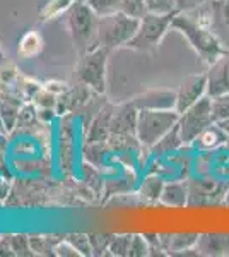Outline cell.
<instances>
[{
	"mask_svg": "<svg viewBox=\"0 0 229 257\" xmlns=\"http://www.w3.org/2000/svg\"><path fill=\"white\" fill-rule=\"evenodd\" d=\"M171 28L180 31L188 40L191 48L207 65H210L224 52L222 41L210 28L209 21L197 19L193 14H186V12H178L173 18Z\"/></svg>",
	"mask_w": 229,
	"mask_h": 257,
	"instance_id": "6da1fadb",
	"label": "cell"
},
{
	"mask_svg": "<svg viewBox=\"0 0 229 257\" xmlns=\"http://www.w3.org/2000/svg\"><path fill=\"white\" fill-rule=\"evenodd\" d=\"M65 18H67V28L70 33V38H72L74 48L77 50L79 57L98 47L96 45V38H98L99 16L86 2H79L77 0L65 12Z\"/></svg>",
	"mask_w": 229,
	"mask_h": 257,
	"instance_id": "7a4b0ae2",
	"label": "cell"
},
{
	"mask_svg": "<svg viewBox=\"0 0 229 257\" xmlns=\"http://www.w3.org/2000/svg\"><path fill=\"white\" fill-rule=\"evenodd\" d=\"M139 23L140 19L132 18L122 11L101 16L98 21L96 45L110 50V52L120 47H127L128 41L134 38L137 30H139Z\"/></svg>",
	"mask_w": 229,
	"mask_h": 257,
	"instance_id": "3957f363",
	"label": "cell"
},
{
	"mask_svg": "<svg viewBox=\"0 0 229 257\" xmlns=\"http://www.w3.org/2000/svg\"><path fill=\"white\" fill-rule=\"evenodd\" d=\"M180 113L176 110H139L137 117V139L139 144L152 148L162 136L178 125Z\"/></svg>",
	"mask_w": 229,
	"mask_h": 257,
	"instance_id": "277c9868",
	"label": "cell"
},
{
	"mask_svg": "<svg viewBox=\"0 0 229 257\" xmlns=\"http://www.w3.org/2000/svg\"><path fill=\"white\" fill-rule=\"evenodd\" d=\"M215 122L214 110H212V98L203 96L193 106L180 113L178 128H180L183 146H191L193 141L205 131L207 127Z\"/></svg>",
	"mask_w": 229,
	"mask_h": 257,
	"instance_id": "5b68a950",
	"label": "cell"
},
{
	"mask_svg": "<svg viewBox=\"0 0 229 257\" xmlns=\"http://www.w3.org/2000/svg\"><path fill=\"white\" fill-rule=\"evenodd\" d=\"M176 14H168V16H159V14H147L140 19L139 30H137L135 36L128 41L127 47L140 50V52H151V50L157 48V45L161 43L162 38L166 36V33L169 31L173 23V18Z\"/></svg>",
	"mask_w": 229,
	"mask_h": 257,
	"instance_id": "8992f818",
	"label": "cell"
},
{
	"mask_svg": "<svg viewBox=\"0 0 229 257\" xmlns=\"http://www.w3.org/2000/svg\"><path fill=\"white\" fill-rule=\"evenodd\" d=\"M110 50L96 47L81 55L77 64V77L82 84L89 86L96 93H105L106 88V62Z\"/></svg>",
	"mask_w": 229,
	"mask_h": 257,
	"instance_id": "52a82bcc",
	"label": "cell"
},
{
	"mask_svg": "<svg viewBox=\"0 0 229 257\" xmlns=\"http://www.w3.org/2000/svg\"><path fill=\"white\" fill-rule=\"evenodd\" d=\"M207 76V96L219 98L229 94V48L209 65Z\"/></svg>",
	"mask_w": 229,
	"mask_h": 257,
	"instance_id": "ba28073f",
	"label": "cell"
},
{
	"mask_svg": "<svg viewBox=\"0 0 229 257\" xmlns=\"http://www.w3.org/2000/svg\"><path fill=\"white\" fill-rule=\"evenodd\" d=\"M203 96H207V76L197 74L190 76L181 82V86L176 91V111L183 113L193 106L197 101H200Z\"/></svg>",
	"mask_w": 229,
	"mask_h": 257,
	"instance_id": "9c48e42d",
	"label": "cell"
},
{
	"mask_svg": "<svg viewBox=\"0 0 229 257\" xmlns=\"http://www.w3.org/2000/svg\"><path fill=\"white\" fill-rule=\"evenodd\" d=\"M132 103L139 110H176V91L152 89L137 94Z\"/></svg>",
	"mask_w": 229,
	"mask_h": 257,
	"instance_id": "30bf717a",
	"label": "cell"
},
{
	"mask_svg": "<svg viewBox=\"0 0 229 257\" xmlns=\"http://www.w3.org/2000/svg\"><path fill=\"white\" fill-rule=\"evenodd\" d=\"M137 117H139V108L132 101L118 106L111 115L110 132L113 136H132V138H137Z\"/></svg>",
	"mask_w": 229,
	"mask_h": 257,
	"instance_id": "8fae6325",
	"label": "cell"
},
{
	"mask_svg": "<svg viewBox=\"0 0 229 257\" xmlns=\"http://www.w3.org/2000/svg\"><path fill=\"white\" fill-rule=\"evenodd\" d=\"M195 250L198 255H229V233L198 235Z\"/></svg>",
	"mask_w": 229,
	"mask_h": 257,
	"instance_id": "7c38bea8",
	"label": "cell"
},
{
	"mask_svg": "<svg viewBox=\"0 0 229 257\" xmlns=\"http://www.w3.org/2000/svg\"><path fill=\"white\" fill-rule=\"evenodd\" d=\"M227 139H229V136L226 134V131H224L217 122H214L193 141L191 146L195 149H198V151H215V149H219L220 146H226Z\"/></svg>",
	"mask_w": 229,
	"mask_h": 257,
	"instance_id": "4fadbf2b",
	"label": "cell"
},
{
	"mask_svg": "<svg viewBox=\"0 0 229 257\" xmlns=\"http://www.w3.org/2000/svg\"><path fill=\"white\" fill-rule=\"evenodd\" d=\"M188 199H190L188 184L183 180H178V182H166L159 202L168 206V208H185V206H188Z\"/></svg>",
	"mask_w": 229,
	"mask_h": 257,
	"instance_id": "5bb4252c",
	"label": "cell"
},
{
	"mask_svg": "<svg viewBox=\"0 0 229 257\" xmlns=\"http://www.w3.org/2000/svg\"><path fill=\"white\" fill-rule=\"evenodd\" d=\"M161 243L168 254H188V250H195L198 233H173L159 235Z\"/></svg>",
	"mask_w": 229,
	"mask_h": 257,
	"instance_id": "9a60e30c",
	"label": "cell"
},
{
	"mask_svg": "<svg viewBox=\"0 0 229 257\" xmlns=\"http://www.w3.org/2000/svg\"><path fill=\"white\" fill-rule=\"evenodd\" d=\"M181 146H183L181 134H180V128L176 125V127H173L166 136H162V138L149 149H151V153L156 156V158H162V156H168V155H171V153L178 151Z\"/></svg>",
	"mask_w": 229,
	"mask_h": 257,
	"instance_id": "2e32d148",
	"label": "cell"
},
{
	"mask_svg": "<svg viewBox=\"0 0 229 257\" xmlns=\"http://www.w3.org/2000/svg\"><path fill=\"white\" fill-rule=\"evenodd\" d=\"M164 185H166L164 177L151 173V175H147L144 178L142 185H140V197H142L145 202H159Z\"/></svg>",
	"mask_w": 229,
	"mask_h": 257,
	"instance_id": "e0dca14e",
	"label": "cell"
},
{
	"mask_svg": "<svg viewBox=\"0 0 229 257\" xmlns=\"http://www.w3.org/2000/svg\"><path fill=\"white\" fill-rule=\"evenodd\" d=\"M219 6L215 7V11L210 12V19L209 24L214 30V33H217L219 30H226V38L222 40L229 43V0H217Z\"/></svg>",
	"mask_w": 229,
	"mask_h": 257,
	"instance_id": "ac0fdd59",
	"label": "cell"
},
{
	"mask_svg": "<svg viewBox=\"0 0 229 257\" xmlns=\"http://www.w3.org/2000/svg\"><path fill=\"white\" fill-rule=\"evenodd\" d=\"M43 48V40L36 31H29L23 38L19 40L18 45V55L23 59H31V57L38 55Z\"/></svg>",
	"mask_w": 229,
	"mask_h": 257,
	"instance_id": "d6986e66",
	"label": "cell"
},
{
	"mask_svg": "<svg viewBox=\"0 0 229 257\" xmlns=\"http://www.w3.org/2000/svg\"><path fill=\"white\" fill-rule=\"evenodd\" d=\"M76 2L77 0H50L47 6H45V9L41 11V19L43 21L55 19L60 14H65Z\"/></svg>",
	"mask_w": 229,
	"mask_h": 257,
	"instance_id": "ffe728a7",
	"label": "cell"
},
{
	"mask_svg": "<svg viewBox=\"0 0 229 257\" xmlns=\"http://www.w3.org/2000/svg\"><path fill=\"white\" fill-rule=\"evenodd\" d=\"M145 9L151 14L168 16V14H178L176 2L174 0H145Z\"/></svg>",
	"mask_w": 229,
	"mask_h": 257,
	"instance_id": "44dd1931",
	"label": "cell"
},
{
	"mask_svg": "<svg viewBox=\"0 0 229 257\" xmlns=\"http://www.w3.org/2000/svg\"><path fill=\"white\" fill-rule=\"evenodd\" d=\"M86 4L99 16V18L106 14L118 12L120 7H122V0H86Z\"/></svg>",
	"mask_w": 229,
	"mask_h": 257,
	"instance_id": "7402d4cb",
	"label": "cell"
},
{
	"mask_svg": "<svg viewBox=\"0 0 229 257\" xmlns=\"http://www.w3.org/2000/svg\"><path fill=\"white\" fill-rule=\"evenodd\" d=\"M120 11L128 16H132V18H137V19H142L144 16L147 14L145 0H122Z\"/></svg>",
	"mask_w": 229,
	"mask_h": 257,
	"instance_id": "603a6c76",
	"label": "cell"
},
{
	"mask_svg": "<svg viewBox=\"0 0 229 257\" xmlns=\"http://www.w3.org/2000/svg\"><path fill=\"white\" fill-rule=\"evenodd\" d=\"M212 110H214L215 122L222 118H229V94L219 98H212Z\"/></svg>",
	"mask_w": 229,
	"mask_h": 257,
	"instance_id": "cb8c5ba5",
	"label": "cell"
},
{
	"mask_svg": "<svg viewBox=\"0 0 229 257\" xmlns=\"http://www.w3.org/2000/svg\"><path fill=\"white\" fill-rule=\"evenodd\" d=\"M130 243H132V235H122V237L111 238V243H110L111 254L128 255V252H130Z\"/></svg>",
	"mask_w": 229,
	"mask_h": 257,
	"instance_id": "d4e9b609",
	"label": "cell"
},
{
	"mask_svg": "<svg viewBox=\"0 0 229 257\" xmlns=\"http://www.w3.org/2000/svg\"><path fill=\"white\" fill-rule=\"evenodd\" d=\"M176 2L178 12H197L203 6L210 2V0H174Z\"/></svg>",
	"mask_w": 229,
	"mask_h": 257,
	"instance_id": "484cf974",
	"label": "cell"
},
{
	"mask_svg": "<svg viewBox=\"0 0 229 257\" xmlns=\"http://www.w3.org/2000/svg\"><path fill=\"white\" fill-rule=\"evenodd\" d=\"M217 123L220 127L224 128V131H226V134L229 136V118H222V120H217Z\"/></svg>",
	"mask_w": 229,
	"mask_h": 257,
	"instance_id": "4316f807",
	"label": "cell"
},
{
	"mask_svg": "<svg viewBox=\"0 0 229 257\" xmlns=\"http://www.w3.org/2000/svg\"><path fill=\"white\" fill-rule=\"evenodd\" d=\"M222 204H226L229 208V187H226V190H224V196H222Z\"/></svg>",
	"mask_w": 229,
	"mask_h": 257,
	"instance_id": "83f0119b",
	"label": "cell"
},
{
	"mask_svg": "<svg viewBox=\"0 0 229 257\" xmlns=\"http://www.w3.org/2000/svg\"><path fill=\"white\" fill-rule=\"evenodd\" d=\"M79 2H86V0H79Z\"/></svg>",
	"mask_w": 229,
	"mask_h": 257,
	"instance_id": "f1b7e54d",
	"label": "cell"
}]
</instances>
